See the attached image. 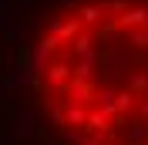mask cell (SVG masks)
Wrapping results in <instances>:
<instances>
[{
  "instance_id": "cell-3",
  "label": "cell",
  "mask_w": 148,
  "mask_h": 145,
  "mask_svg": "<svg viewBox=\"0 0 148 145\" xmlns=\"http://www.w3.org/2000/svg\"><path fill=\"white\" fill-rule=\"evenodd\" d=\"M81 34V20H51V37H54L57 44H71L74 37Z\"/></svg>"
},
{
  "instance_id": "cell-16",
  "label": "cell",
  "mask_w": 148,
  "mask_h": 145,
  "mask_svg": "<svg viewBox=\"0 0 148 145\" xmlns=\"http://www.w3.org/2000/svg\"><path fill=\"white\" fill-rule=\"evenodd\" d=\"M141 118H145V125H148V98L141 101Z\"/></svg>"
},
{
  "instance_id": "cell-1",
  "label": "cell",
  "mask_w": 148,
  "mask_h": 145,
  "mask_svg": "<svg viewBox=\"0 0 148 145\" xmlns=\"http://www.w3.org/2000/svg\"><path fill=\"white\" fill-rule=\"evenodd\" d=\"M44 81H47V91H64L67 81H71V64L67 61H51L44 68Z\"/></svg>"
},
{
  "instance_id": "cell-12",
  "label": "cell",
  "mask_w": 148,
  "mask_h": 145,
  "mask_svg": "<svg viewBox=\"0 0 148 145\" xmlns=\"http://www.w3.org/2000/svg\"><path fill=\"white\" fill-rule=\"evenodd\" d=\"M125 128H128V138H131V142H145V138H148V128L145 125H125Z\"/></svg>"
},
{
  "instance_id": "cell-8",
  "label": "cell",
  "mask_w": 148,
  "mask_h": 145,
  "mask_svg": "<svg viewBox=\"0 0 148 145\" xmlns=\"http://www.w3.org/2000/svg\"><path fill=\"white\" fill-rule=\"evenodd\" d=\"M128 91L135 95V98L145 95V91H148V74H145V71H131V74H128Z\"/></svg>"
},
{
  "instance_id": "cell-13",
  "label": "cell",
  "mask_w": 148,
  "mask_h": 145,
  "mask_svg": "<svg viewBox=\"0 0 148 145\" xmlns=\"http://www.w3.org/2000/svg\"><path fill=\"white\" fill-rule=\"evenodd\" d=\"M128 41L135 47H148V30H128Z\"/></svg>"
},
{
  "instance_id": "cell-17",
  "label": "cell",
  "mask_w": 148,
  "mask_h": 145,
  "mask_svg": "<svg viewBox=\"0 0 148 145\" xmlns=\"http://www.w3.org/2000/svg\"><path fill=\"white\" fill-rule=\"evenodd\" d=\"M81 145H101V142H94L91 135H84V138H81Z\"/></svg>"
},
{
  "instance_id": "cell-10",
  "label": "cell",
  "mask_w": 148,
  "mask_h": 145,
  "mask_svg": "<svg viewBox=\"0 0 148 145\" xmlns=\"http://www.w3.org/2000/svg\"><path fill=\"white\" fill-rule=\"evenodd\" d=\"M114 108H118V115L125 118L131 108H135V95H131V91H114Z\"/></svg>"
},
{
  "instance_id": "cell-11",
  "label": "cell",
  "mask_w": 148,
  "mask_h": 145,
  "mask_svg": "<svg viewBox=\"0 0 148 145\" xmlns=\"http://www.w3.org/2000/svg\"><path fill=\"white\" fill-rule=\"evenodd\" d=\"M64 108H67V105H61V101H47V111H51V122H54L57 128H64Z\"/></svg>"
},
{
  "instance_id": "cell-7",
  "label": "cell",
  "mask_w": 148,
  "mask_h": 145,
  "mask_svg": "<svg viewBox=\"0 0 148 145\" xmlns=\"http://www.w3.org/2000/svg\"><path fill=\"white\" fill-rule=\"evenodd\" d=\"M77 14H81V24H88V27H94V24H101V20H104V14H101L98 3H84Z\"/></svg>"
},
{
  "instance_id": "cell-14",
  "label": "cell",
  "mask_w": 148,
  "mask_h": 145,
  "mask_svg": "<svg viewBox=\"0 0 148 145\" xmlns=\"http://www.w3.org/2000/svg\"><path fill=\"white\" fill-rule=\"evenodd\" d=\"M81 138H84L81 132H74V128H64V142H67V145H81Z\"/></svg>"
},
{
  "instance_id": "cell-2",
  "label": "cell",
  "mask_w": 148,
  "mask_h": 145,
  "mask_svg": "<svg viewBox=\"0 0 148 145\" xmlns=\"http://www.w3.org/2000/svg\"><path fill=\"white\" fill-rule=\"evenodd\" d=\"M114 24L125 27V30H145L148 27V7H125V14Z\"/></svg>"
},
{
  "instance_id": "cell-6",
  "label": "cell",
  "mask_w": 148,
  "mask_h": 145,
  "mask_svg": "<svg viewBox=\"0 0 148 145\" xmlns=\"http://www.w3.org/2000/svg\"><path fill=\"white\" fill-rule=\"evenodd\" d=\"M94 64H98V54H91V57H81V64H77V68H71V81H91Z\"/></svg>"
},
{
  "instance_id": "cell-5",
  "label": "cell",
  "mask_w": 148,
  "mask_h": 145,
  "mask_svg": "<svg viewBox=\"0 0 148 145\" xmlns=\"http://www.w3.org/2000/svg\"><path fill=\"white\" fill-rule=\"evenodd\" d=\"M84 122H88V108L84 105H67L64 108V128L74 125V132H84Z\"/></svg>"
},
{
  "instance_id": "cell-9",
  "label": "cell",
  "mask_w": 148,
  "mask_h": 145,
  "mask_svg": "<svg viewBox=\"0 0 148 145\" xmlns=\"http://www.w3.org/2000/svg\"><path fill=\"white\" fill-rule=\"evenodd\" d=\"M71 44H74V54H77V57H91V54H94V47H91L94 41H91V34H84V30L74 37Z\"/></svg>"
},
{
  "instance_id": "cell-4",
  "label": "cell",
  "mask_w": 148,
  "mask_h": 145,
  "mask_svg": "<svg viewBox=\"0 0 148 145\" xmlns=\"http://www.w3.org/2000/svg\"><path fill=\"white\" fill-rule=\"evenodd\" d=\"M67 95H71V105H88V101H94V95H98V88H94L91 81H67Z\"/></svg>"
},
{
  "instance_id": "cell-15",
  "label": "cell",
  "mask_w": 148,
  "mask_h": 145,
  "mask_svg": "<svg viewBox=\"0 0 148 145\" xmlns=\"http://www.w3.org/2000/svg\"><path fill=\"white\" fill-rule=\"evenodd\" d=\"M17 122H20V132H24V135H30V115H20Z\"/></svg>"
}]
</instances>
